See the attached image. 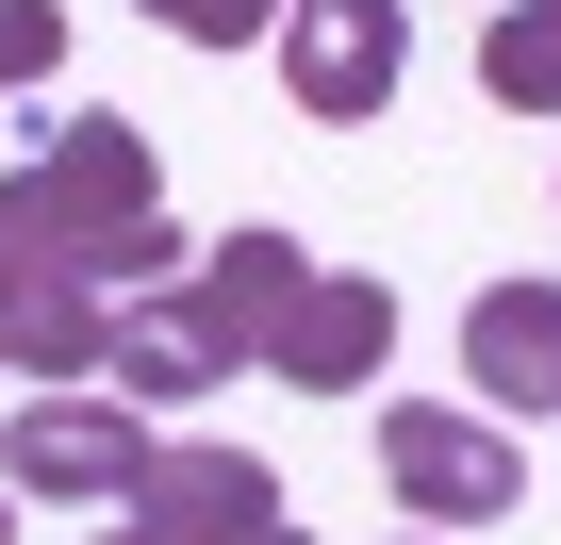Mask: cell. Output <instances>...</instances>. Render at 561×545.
<instances>
[{"label": "cell", "instance_id": "cell-4", "mask_svg": "<svg viewBox=\"0 0 561 545\" xmlns=\"http://www.w3.org/2000/svg\"><path fill=\"white\" fill-rule=\"evenodd\" d=\"M380 479H397L430 529H495V512H512V430H479V413H446V397H397V413H380Z\"/></svg>", "mask_w": 561, "mask_h": 545}, {"label": "cell", "instance_id": "cell-13", "mask_svg": "<svg viewBox=\"0 0 561 545\" xmlns=\"http://www.w3.org/2000/svg\"><path fill=\"white\" fill-rule=\"evenodd\" d=\"M100 545H165V529H100Z\"/></svg>", "mask_w": 561, "mask_h": 545}, {"label": "cell", "instance_id": "cell-11", "mask_svg": "<svg viewBox=\"0 0 561 545\" xmlns=\"http://www.w3.org/2000/svg\"><path fill=\"white\" fill-rule=\"evenodd\" d=\"M67 67V18H50V0H0V83H50Z\"/></svg>", "mask_w": 561, "mask_h": 545}, {"label": "cell", "instance_id": "cell-5", "mask_svg": "<svg viewBox=\"0 0 561 545\" xmlns=\"http://www.w3.org/2000/svg\"><path fill=\"white\" fill-rule=\"evenodd\" d=\"M100 348H116V298L83 282L67 248L0 231V364H18V381H100Z\"/></svg>", "mask_w": 561, "mask_h": 545}, {"label": "cell", "instance_id": "cell-7", "mask_svg": "<svg viewBox=\"0 0 561 545\" xmlns=\"http://www.w3.org/2000/svg\"><path fill=\"white\" fill-rule=\"evenodd\" d=\"M380 348H397V298H380V282H347V264H298V298L264 315V364L298 381V397H364V381H380Z\"/></svg>", "mask_w": 561, "mask_h": 545}, {"label": "cell", "instance_id": "cell-1", "mask_svg": "<svg viewBox=\"0 0 561 545\" xmlns=\"http://www.w3.org/2000/svg\"><path fill=\"white\" fill-rule=\"evenodd\" d=\"M0 231L67 248L100 298H149V282H182L165 166H149V133H133V116H50V133H34V166H0Z\"/></svg>", "mask_w": 561, "mask_h": 545}, {"label": "cell", "instance_id": "cell-2", "mask_svg": "<svg viewBox=\"0 0 561 545\" xmlns=\"http://www.w3.org/2000/svg\"><path fill=\"white\" fill-rule=\"evenodd\" d=\"M149 446H165V430H149L133 397H34L18 430H0V479H18V496H100V512H116V496L149 479Z\"/></svg>", "mask_w": 561, "mask_h": 545}, {"label": "cell", "instance_id": "cell-3", "mask_svg": "<svg viewBox=\"0 0 561 545\" xmlns=\"http://www.w3.org/2000/svg\"><path fill=\"white\" fill-rule=\"evenodd\" d=\"M116 512L165 529V545H298V512H280V479H264L248 446H149V479H133Z\"/></svg>", "mask_w": 561, "mask_h": 545}, {"label": "cell", "instance_id": "cell-12", "mask_svg": "<svg viewBox=\"0 0 561 545\" xmlns=\"http://www.w3.org/2000/svg\"><path fill=\"white\" fill-rule=\"evenodd\" d=\"M149 18H165V34H182V50H248V34H264V18H280V0H149Z\"/></svg>", "mask_w": 561, "mask_h": 545}, {"label": "cell", "instance_id": "cell-6", "mask_svg": "<svg viewBox=\"0 0 561 545\" xmlns=\"http://www.w3.org/2000/svg\"><path fill=\"white\" fill-rule=\"evenodd\" d=\"M280 83H298V116H380L413 34H397V0H280Z\"/></svg>", "mask_w": 561, "mask_h": 545}, {"label": "cell", "instance_id": "cell-10", "mask_svg": "<svg viewBox=\"0 0 561 545\" xmlns=\"http://www.w3.org/2000/svg\"><path fill=\"white\" fill-rule=\"evenodd\" d=\"M479 83L512 116H561V0H495V34H479Z\"/></svg>", "mask_w": 561, "mask_h": 545}, {"label": "cell", "instance_id": "cell-9", "mask_svg": "<svg viewBox=\"0 0 561 545\" xmlns=\"http://www.w3.org/2000/svg\"><path fill=\"white\" fill-rule=\"evenodd\" d=\"M298 264H314L298 231H231L215 264H182V298L215 315V348H231V364H264V315H280V298H298Z\"/></svg>", "mask_w": 561, "mask_h": 545}, {"label": "cell", "instance_id": "cell-8", "mask_svg": "<svg viewBox=\"0 0 561 545\" xmlns=\"http://www.w3.org/2000/svg\"><path fill=\"white\" fill-rule=\"evenodd\" d=\"M462 381L512 397V413H561V282H495L462 315Z\"/></svg>", "mask_w": 561, "mask_h": 545}]
</instances>
